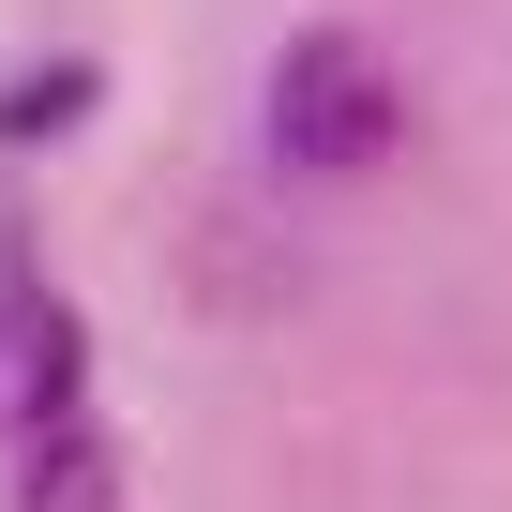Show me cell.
Masks as SVG:
<instances>
[{"mask_svg": "<svg viewBox=\"0 0 512 512\" xmlns=\"http://www.w3.org/2000/svg\"><path fill=\"white\" fill-rule=\"evenodd\" d=\"M61 422H91V317L31 256H0V452H46Z\"/></svg>", "mask_w": 512, "mask_h": 512, "instance_id": "obj_2", "label": "cell"}, {"mask_svg": "<svg viewBox=\"0 0 512 512\" xmlns=\"http://www.w3.org/2000/svg\"><path fill=\"white\" fill-rule=\"evenodd\" d=\"M106 121V61L91 46H16L0 61V151H76Z\"/></svg>", "mask_w": 512, "mask_h": 512, "instance_id": "obj_3", "label": "cell"}, {"mask_svg": "<svg viewBox=\"0 0 512 512\" xmlns=\"http://www.w3.org/2000/svg\"><path fill=\"white\" fill-rule=\"evenodd\" d=\"M422 151V76L362 31V16H302L256 61V166L287 196H362Z\"/></svg>", "mask_w": 512, "mask_h": 512, "instance_id": "obj_1", "label": "cell"}, {"mask_svg": "<svg viewBox=\"0 0 512 512\" xmlns=\"http://www.w3.org/2000/svg\"><path fill=\"white\" fill-rule=\"evenodd\" d=\"M0 512H121V437H106V407H91V422H61L46 452H16Z\"/></svg>", "mask_w": 512, "mask_h": 512, "instance_id": "obj_4", "label": "cell"}]
</instances>
